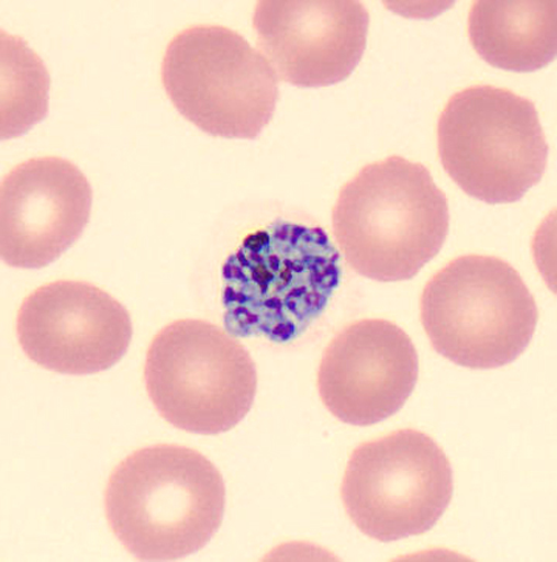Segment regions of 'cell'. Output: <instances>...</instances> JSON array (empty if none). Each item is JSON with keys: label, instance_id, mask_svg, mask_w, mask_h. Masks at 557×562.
<instances>
[{"label": "cell", "instance_id": "cell-1", "mask_svg": "<svg viewBox=\"0 0 557 562\" xmlns=\"http://www.w3.org/2000/svg\"><path fill=\"white\" fill-rule=\"evenodd\" d=\"M222 280L227 333L288 344L326 310L341 284V254L321 226L277 221L225 259Z\"/></svg>", "mask_w": 557, "mask_h": 562}, {"label": "cell", "instance_id": "cell-2", "mask_svg": "<svg viewBox=\"0 0 557 562\" xmlns=\"http://www.w3.org/2000/svg\"><path fill=\"white\" fill-rule=\"evenodd\" d=\"M225 484L199 451L176 443L136 450L118 464L104 492L115 538L143 561H172L205 548L222 527Z\"/></svg>", "mask_w": 557, "mask_h": 562}, {"label": "cell", "instance_id": "cell-3", "mask_svg": "<svg viewBox=\"0 0 557 562\" xmlns=\"http://www.w3.org/2000/svg\"><path fill=\"white\" fill-rule=\"evenodd\" d=\"M332 220L355 273L397 283L413 279L441 252L450 212L426 167L392 156L365 166L342 188Z\"/></svg>", "mask_w": 557, "mask_h": 562}, {"label": "cell", "instance_id": "cell-4", "mask_svg": "<svg viewBox=\"0 0 557 562\" xmlns=\"http://www.w3.org/2000/svg\"><path fill=\"white\" fill-rule=\"evenodd\" d=\"M420 316L434 350L472 370L523 356L538 322L535 297L519 271L498 257L469 254L427 281Z\"/></svg>", "mask_w": 557, "mask_h": 562}, {"label": "cell", "instance_id": "cell-5", "mask_svg": "<svg viewBox=\"0 0 557 562\" xmlns=\"http://www.w3.org/2000/svg\"><path fill=\"white\" fill-rule=\"evenodd\" d=\"M436 134L446 175L480 202H519L544 177L549 147L536 106L509 89L486 85L455 93Z\"/></svg>", "mask_w": 557, "mask_h": 562}, {"label": "cell", "instance_id": "cell-6", "mask_svg": "<svg viewBox=\"0 0 557 562\" xmlns=\"http://www.w3.org/2000/svg\"><path fill=\"white\" fill-rule=\"evenodd\" d=\"M145 387L161 418L182 431H230L252 411L257 367L242 344L204 321L171 323L155 335Z\"/></svg>", "mask_w": 557, "mask_h": 562}, {"label": "cell", "instance_id": "cell-7", "mask_svg": "<svg viewBox=\"0 0 557 562\" xmlns=\"http://www.w3.org/2000/svg\"><path fill=\"white\" fill-rule=\"evenodd\" d=\"M161 80L177 111L213 137L257 138L276 113V70L243 35L223 25L178 33L164 54Z\"/></svg>", "mask_w": 557, "mask_h": 562}, {"label": "cell", "instance_id": "cell-8", "mask_svg": "<svg viewBox=\"0 0 557 562\" xmlns=\"http://www.w3.org/2000/svg\"><path fill=\"white\" fill-rule=\"evenodd\" d=\"M453 469L428 435L401 429L353 451L342 483L346 515L381 542L431 531L449 507Z\"/></svg>", "mask_w": 557, "mask_h": 562}, {"label": "cell", "instance_id": "cell-9", "mask_svg": "<svg viewBox=\"0 0 557 562\" xmlns=\"http://www.w3.org/2000/svg\"><path fill=\"white\" fill-rule=\"evenodd\" d=\"M16 337L36 366L66 375H93L123 359L133 338L130 313L85 281L59 280L26 296Z\"/></svg>", "mask_w": 557, "mask_h": 562}, {"label": "cell", "instance_id": "cell-10", "mask_svg": "<svg viewBox=\"0 0 557 562\" xmlns=\"http://www.w3.org/2000/svg\"><path fill=\"white\" fill-rule=\"evenodd\" d=\"M419 358L413 340L394 323L363 319L328 342L318 371L326 409L354 426L391 418L413 394Z\"/></svg>", "mask_w": 557, "mask_h": 562}, {"label": "cell", "instance_id": "cell-11", "mask_svg": "<svg viewBox=\"0 0 557 562\" xmlns=\"http://www.w3.org/2000/svg\"><path fill=\"white\" fill-rule=\"evenodd\" d=\"M93 190L71 161L33 158L18 165L0 186V256L7 266L52 265L83 234Z\"/></svg>", "mask_w": 557, "mask_h": 562}, {"label": "cell", "instance_id": "cell-12", "mask_svg": "<svg viewBox=\"0 0 557 562\" xmlns=\"http://www.w3.org/2000/svg\"><path fill=\"white\" fill-rule=\"evenodd\" d=\"M370 15L359 2H259L253 29L271 67L287 83H341L367 48Z\"/></svg>", "mask_w": 557, "mask_h": 562}, {"label": "cell", "instance_id": "cell-13", "mask_svg": "<svg viewBox=\"0 0 557 562\" xmlns=\"http://www.w3.org/2000/svg\"><path fill=\"white\" fill-rule=\"evenodd\" d=\"M469 38L490 66L528 72L549 66L557 52V3L475 2Z\"/></svg>", "mask_w": 557, "mask_h": 562}]
</instances>
